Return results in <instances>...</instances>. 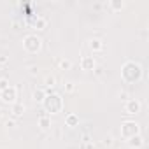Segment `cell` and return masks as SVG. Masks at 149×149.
I'll return each mask as SVG.
<instances>
[{"label":"cell","mask_w":149,"mask_h":149,"mask_svg":"<svg viewBox=\"0 0 149 149\" xmlns=\"http://www.w3.org/2000/svg\"><path fill=\"white\" fill-rule=\"evenodd\" d=\"M33 100L42 102V100H44V91H42V90H35V91H33Z\"/></svg>","instance_id":"7c38bea8"},{"label":"cell","mask_w":149,"mask_h":149,"mask_svg":"<svg viewBox=\"0 0 149 149\" xmlns=\"http://www.w3.org/2000/svg\"><path fill=\"white\" fill-rule=\"evenodd\" d=\"M88 44H90V47H91V51H100V49H102V42H100L98 39H93V40H88Z\"/></svg>","instance_id":"30bf717a"},{"label":"cell","mask_w":149,"mask_h":149,"mask_svg":"<svg viewBox=\"0 0 149 149\" xmlns=\"http://www.w3.org/2000/svg\"><path fill=\"white\" fill-rule=\"evenodd\" d=\"M44 26H46V21H44V19H37V21H35V28L44 30Z\"/></svg>","instance_id":"2e32d148"},{"label":"cell","mask_w":149,"mask_h":149,"mask_svg":"<svg viewBox=\"0 0 149 149\" xmlns=\"http://www.w3.org/2000/svg\"><path fill=\"white\" fill-rule=\"evenodd\" d=\"M23 111H25V107H23V105H19V104L13 107V114H14V116H19V114H23Z\"/></svg>","instance_id":"9a60e30c"},{"label":"cell","mask_w":149,"mask_h":149,"mask_svg":"<svg viewBox=\"0 0 149 149\" xmlns=\"http://www.w3.org/2000/svg\"><path fill=\"white\" fill-rule=\"evenodd\" d=\"M76 88H74V84L72 83H67V91H74Z\"/></svg>","instance_id":"ac0fdd59"},{"label":"cell","mask_w":149,"mask_h":149,"mask_svg":"<svg viewBox=\"0 0 149 149\" xmlns=\"http://www.w3.org/2000/svg\"><path fill=\"white\" fill-rule=\"evenodd\" d=\"M54 83H56L54 76H46V79H44V84L47 86V91H51V88L54 86Z\"/></svg>","instance_id":"8fae6325"},{"label":"cell","mask_w":149,"mask_h":149,"mask_svg":"<svg viewBox=\"0 0 149 149\" xmlns=\"http://www.w3.org/2000/svg\"><path fill=\"white\" fill-rule=\"evenodd\" d=\"M125 109H126L128 114H139L140 112V102L139 100H128Z\"/></svg>","instance_id":"8992f818"},{"label":"cell","mask_w":149,"mask_h":149,"mask_svg":"<svg viewBox=\"0 0 149 149\" xmlns=\"http://www.w3.org/2000/svg\"><path fill=\"white\" fill-rule=\"evenodd\" d=\"M58 67H60L61 70H70V68H72V61L67 60V58H61V60H58Z\"/></svg>","instance_id":"ba28073f"},{"label":"cell","mask_w":149,"mask_h":149,"mask_svg":"<svg viewBox=\"0 0 149 149\" xmlns=\"http://www.w3.org/2000/svg\"><path fill=\"white\" fill-rule=\"evenodd\" d=\"M42 104H44L46 111H49V112H58V111L61 109V97H60V95L51 93V95L44 97Z\"/></svg>","instance_id":"7a4b0ae2"},{"label":"cell","mask_w":149,"mask_h":149,"mask_svg":"<svg viewBox=\"0 0 149 149\" xmlns=\"http://www.w3.org/2000/svg\"><path fill=\"white\" fill-rule=\"evenodd\" d=\"M81 67H83V70H93L97 67V63H95L93 56H84L81 60Z\"/></svg>","instance_id":"52a82bcc"},{"label":"cell","mask_w":149,"mask_h":149,"mask_svg":"<svg viewBox=\"0 0 149 149\" xmlns=\"http://www.w3.org/2000/svg\"><path fill=\"white\" fill-rule=\"evenodd\" d=\"M23 44H25V49H26L28 53H37V51L40 49V39H39L37 35H28V37H25Z\"/></svg>","instance_id":"277c9868"},{"label":"cell","mask_w":149,"mask_h":149,"mask_svg":"<svg viewBox=\"0 0 149 149\" xmlns=\"http://www.w3.org/2000/svg\"><path fill=\"white\" fill-rule=\"evenodd\" d=\"M121 135H123L125 139H132V137L139 135V125H137L135 121H126V123H123V126H121Z\"/></svg>","instance_id":"3957f363"},{"label":"cell","mask_w":149,"mask_h":149,"mask_svg":"<svg viewBox=\"0 0 149 149\" xmlns=\"http://www.w3.org/2000/svg\"><path fill=\"white\" fill-rule=\"evenodd\" d=\"M39 123H40V126H42V128H49V126H51V121H49L46 116H40Z\"/></svg>","instance_id":"4fadbf2b"},{"label":"cell","mask_w":149,"mask_h":149,"mask_svg":"<svg viewBox=\"0 0 149 149\" xmlns=\"http://www.w3.org/2000/svg\"><path fill=\"white\" fill-rule=\"evenodd\" d=\"M67 125H68V126H76V125H77V118L74 116V114H70V116L67 118Z\"/></svg>","instance_id":"5bb4252c"},{"label":"cell","mask_w":149,"mask_h":149,"mask_svg":"<svg viewBox=\"0 0 149 149\" xmlns=\"http://www.w3.org/2000/svg\"><path fill=\"white\" fill-rule=\"evenodd\" d=\"M0 97H2V100L6 104H14L16 102V97H18V90L13 88V86H9V88H6L2 93H0Z\"/></svg>","instance_id":"5b68a950"},{"label":"cell","mask_w":149,"mask_h":149,"mask_svg":"<svg viewBox=\"0 0 149 149\" xmlns=\"http://www.w3.org/2000/svg\"><path fill=\"white\" fill-rule=\"evenodd\" d=\"M140 67L137 65V63H133V61H128L125 67H123V77H125V81H128V83H133V81H137L139 77H140Z\"/></svg>","instance_id":"6da1fadb"},{"label":"cell","mask_w":149,"mask_h":149,"mask_svg":"<svg viewBox=\"0 0 149 149\" xmlns=\"http://www.w3.org/2000/svg\"><path fill=\"white\" fill-rule=\"evenodd\" d=\"M128 144H130L132 147H140V146L144 144V140H142V137H140V135H135V137H132V139L128 140Z\"/></svg>","instance_id":"9c48e42d"},{"label":"cell","mask_w":149,"mask_h":149,"mask_svg":"<svg viewBox=\"0 0 149 149\" xmlns=\"http://www.w3.org/2000/svg\"><path fill=\"white\" fill-rule=\"evenodd\" d=\"M6 88H9V83H7V79H0V91H4Z\"/></svg>","instance_id":"e0dca14e"}]
</instances>
